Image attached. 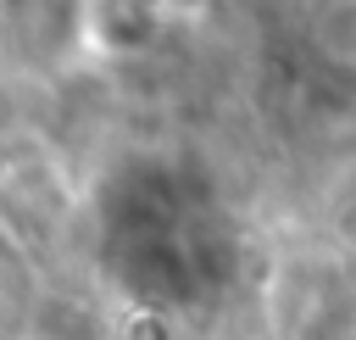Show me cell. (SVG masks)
Wrapping results in <instances>:
<instances>
[{
	"mask_svg": "<svg viewBox=\"0 0 356 340\" xmlns=\"http://www.w3.org/2000/svg\"><path fill=\"white\" fill-rule=\"evenodd\" d=\"M89 22H95V39H100L106 50H117V56H139V50L161 33L156 0H95Z\"/></svg>",
	"mask_w": 356,
	"mask_h": 340,
	"instance_id": "cell-1",
	"label": "cell"
},
{
	"mask_svg": "<svg viewBox=\"0 0 356 340\" xmlns=\"http://www.w3.org/2000/svg\"><path fill=\"white\" fill-rule=\"evenodd\" d=\"M206 0H156V11L161 17H189V11H200Z\"/></svg>",
	"mask_w": 356,
	"mask_h": 340,
	"instance_id": "cell-2",
	"label": "cell"
}]
</instances>
